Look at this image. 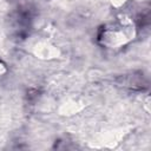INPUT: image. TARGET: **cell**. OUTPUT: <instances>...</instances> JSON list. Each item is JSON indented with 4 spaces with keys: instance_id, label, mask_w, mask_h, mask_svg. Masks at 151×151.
Segmentation results:
<instances>
[{
    "instance_id": "cell-1",
    "label": "cell",
    "mask_w": 151,
    "mask_h": 151,
    "mask_svg": "<svg viewBox=\"0 0 151 151\" xmlns=\"http://www.w3.org/2000/svg\"><path fill=\"white\" fill-rule=\"evenodd\" d=\"M112 1V4H114V5H117V6H119V5H122V4H124L126 0H111Z\"/></svg>"
}]
</instances>
